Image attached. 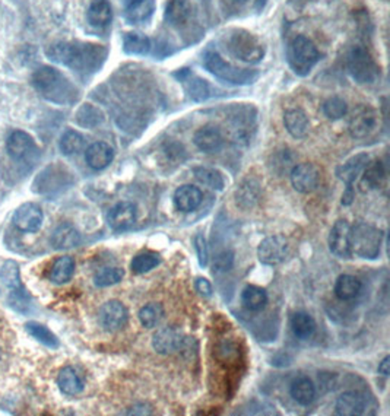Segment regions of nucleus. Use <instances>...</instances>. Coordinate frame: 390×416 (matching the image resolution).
<instances>
[{"mask_svg": "<svg viewBox=\"0 0 390 416\" xmlns=\"http://www.w3.org/2000/svg\"><path fill=\"white\" fill-rule=\"evenodd\" d=\"M48 59L76 71H96L107 57V48L95 44L56 43L45 50Z\"/></svg>", "mask_w": 390, "mask_h": 416, "instance_id": "nucleus-1", "label": "nucleus"}, {"mask_svg": "<svg viewBox=\"0 0 390 416\" xmlns=\"http://www.w3.org/2000/svg\"><path fill=\"white\" fill-rule=\"evenodd\" d=\"M32 83L44 98L55 103H69L76 96L71 82L52 66L38 68L32 75Z\"/></svg>", "mask_w": 390, "mask_h": 416, "instance_id": "nucleus-2", "label": "nucleus"}, {"mask_svg": "<svg viewBox=\"0 0 390 416\" xmlns=\"http://www.w3.org/2000/svg\"><path fill=\"white\" fill-rule=\"evenodd\" d=\"M221 41L226 52L241 62L254 64L265 57V45L262 41L246 29L234 28L226 31Z\"/></svg>", "mask_w": 390, "mask_h": 416, "instance_id": "nucleus-3", "label": "nucleus"}, {"mask_svg": "<svg viewBox=\"0 0 390 416\" xmlns=\"http://www.w3.org/2000/svg\"><path fill=\"white\" fill-rule=\"evenodd\" d=\"M203 66L209 73L221 80L234 83V85H252L259 78L257 71L237 68V66L225 62L219 53L212 52V50H208L203 55Z\"/></svg>", "mask_w": 390, "mask_h": 416, "instance_id": "nucleus-4", "label": "nucleus"}, {"mask_svg": "<svg viewBox=\"0 0 390 416\" xmlns=\"http://www.w3.org/2000/svg\"><path fill=\"white\" fill-rule=\"evenodd\" d=\"M383 243V232L367 224H359L351 228L349 244L351 254L359 256L361 259H377L380 256Z\"/></svg>", "mask_w": 390, "mask_h": 416, "instance_id": "nucleus-5", "label": "nucleus"}, {"mask_svg": "<svg viewBox=\"0 0 390 416\" xmlns=\"http://www.w3.org/2000/svg\"><path fill=\"white\" fill-rule=\"evenodd\" d=\"M320 60V53L312 40L297 36L288 47V63L298 76H307Z\"/></svg>", "mask_w": 390, "mask_h": 416, "instance_id": "nucleus-6", "label": "nucleus"}, {"mask_svg": "<svg viewBox=\"0 0 390 416\" xmlns=\"http://www.w3.org/2000/svg\"><path fill=\"white\" fill-rule=\"evenodd\" d=\"M348 71L352 79L363 85L375 83L380 78V69L364 47H354L348 55Z\"/></svg>", "mask_w": 390, "mask_h": 416, "instance_id": "nucleus-7", "label": "nucleus"}, {"mask_svg": "<svg viewBox=\"0 0 390 416\" xmlns=\"http://www.w3.org/2000/svg\"><path fill=\"white\" fill-rule=\"evenodd\" d=\"M0 280H2L3 287L9 291L12 295L10 299V306L16 310L18 304L24 306L25 308V299H28V292L25 291L22 280H21V273H20V264L15 260H8L3 263L2 269H0Z\"/></svg>", "mask_w": 390, "mask_h": 416, "instance_id": "nucleus-8", "label": "nucleus"}, {"mask_svg": "<svg viewBox=\"0 0 390 416\" xmlns=\"http://www.w3.org/2000/svg\"><path fill=\"white\" fill-rule=\"evenodd\" d=\"M379 124V114L370 106H359L349 119V133L354 139H366L375 133Z\"/></svg>", "mask_w": 390, "mask_h": 416, "instance_id": "nucleus-9", "label": "nucleus"}, {"mask_svg": "<svg viewBox=\"0 0 390 416\" xmlns=\"http://www.w3.org/2000/svg\"><path fill=\"white\" fill-rule=\"evenodd\" d=\"M291 252V244L284 236H272L259 244L257 256L263 264L275 266L287 260Z\"/></svg>", "mask_w": 390, "mask_h": 416, "instance_id": "nucleus-10", "label": "nucleus"}, {"mask_svg": "<svg viewBox=\"0 0 390 416\" xmlns=\"http://www.w3.org/2000/svg\"><path fill=\"white\" fill-rule=\"evenodd\" d=\"M6 149L10 158L16 162H29L38 157V148L28 133L16 130L6 141Z\"/></svg>", "mask_w": 390, "mask_h": 416, "instance_id": "nucleus-11", "label": "nucleus"}, {"mask_svg": "<svg viewBox=\"0 0 390 416\" xmlns=\"http://www.w3.org/2000/svg\"><path fill=\"white\" fill-rule=\"evenodd\" d=\"M320 181V173L313 164H298L291 170V182L300 193H312Z\"/></svg>", "mask_w": 390, "mask_h": 416, "instance_id": "nucleus-12", "label": "nucleus"}, {"mask_svg": "<svg viewBox=\"0 0 390 416\" xmlns=\"http://www.w3.org/2000/svg\"><path fill=\"white\" fill-rule=\"evenodd\" d=\"M43 210L36 203H24L13 213L15 227L24 232H37L43 225Z\"/></svg>", "mask_w": 390, "mask_h": 416, "instance_id": "nucleus-13", "label": "nucleus"}, {"mask_svg": "<svg viewBox=\"0 0 390 416\" xmlns=\"http://www.w3.org/2000/svg\"><path fill=\"white\" fill-rule=\"evenodd\" d=\"M99 319L107 331H117L127 323V310L120 301L113 299L100 308Z\"/></svg>", "mask_w": 390, "mask_h": 416, "instance_id": "nucleus-14", "label": "nucleus"}, {"mask_svg": "<svg viewBox=\"0 0 390 416\" xmlns=\"http://www.w3.org/2000/svg\"><path fill=\"white\" fill-rule=\"evenodd\" d=\"M351 225L347 221H338L329 234L331 252L339 259H349L351 254Z\"/></svg>", "mask_w": 390, "mask_h": 416, "instance_id": "nucleus-15", "label": "nucleus"}, {"mask_svg": "<svg viewBox=\"0 0 390 416\" xmlns=\"http://www.w3.org/2000/svg\"><path fill=\"white\" fill-rule=\"evenodd\" d=\"M368 403L367 397L360 392H347L340 396L336 405L335 412L340 416H355V415H364L367 412Z\"/></svg>", "mask_w": 390, "mask_h": 416, "instance_id": "nucleus-16", "label": "nucleus"}, {"mask_svg": "<svg viewBox=\"0 0 390 416\" xmlns=\"http://www.w3.org/2000/svg\"><path fill=\"white\" fill-rule=\"evenodd\" d=\"M182 343H183L182 333L173 327H167L157 331L152 339L154 349L158 354H162V355L177 352L178 349L182 347Z\"/></svg>", "mask_w": 390, "mask_h": 416, "instance_id": "nucleus-17", "label": "nucleus"}, {"mask_svg": "<svg viewBox=\"0 0 390 416\" xmlns=\"http://www.w3.org/2000/svg\"><path fill=\"white\" fill-rule=\"evenodd\" d=\"M175 76L185 83V88L193 101L202 103L212 95V88H210L209 83L199 76L192 75L187 69H183L180 73H175Z\"/></svg>", "mask_w": 390, "mask_h": 416, "instance_id": "nucleus-18", "label": "nucleus"}, {"mask_svg": "<svg viewBox=\"0 0 390 416\" xmlns=\"http://www.w3.org/2000/svg\"><path fill=\"white\" fill-rule=\"evenodd\" d=\"M108 225L115 231H123L132 227L136 221V208L129 202H120L111 208L107 215Z\"/></svg>", "mask_w": 390, "mask_h": 416, "instance_id": "nucleus-19", "label": "nucleus"}, {"mask_svg": "<svg viewBox=\"0 0 390 416\" xmlns=\"http://www.w3.org/2000/svg\"><path fill=\"white\" fill-rule=\"evenodd\" d=\"M368 161H370V157L367 154H359L349 158L345 164L338 166L336 175L339 177V180H342L345 182L347 189H352L354 181L364 171V168L368 165Z\"/></svg>", "mask_w": 390, "mask_h": 416, "instance_id": "nucleus-20", "label": "nucleus"}, {"mask_svg": "<svg viewBox=\"0 0 390 416\" xmlns=\"http://www.w3.org/2000/svg\"><path fill=\"white\" fill-rule=\"evenodd\" d=\"M193 143L201 149L202 152L210 154L215 152L218 149H221L224 143V138L221 135V131L215 126H205L199 129L193 136Z\"/></svg>", "mask_w": 390, "mask_h": 416, "instance_id": "nucleus-21", "label": "nucleus"}, {"mask_svg": "<svg viewBox=\"0 0 390 416\" xmlns=\"http://www.w3.org/2000/svg\"><path fill=\"white\" fill-rule=\"evenodd\" d=\"M85 159L91 168L104 170L115 159V151L106 142H95L87 149Z\"/></svg>", "mask_w": 390, "mask_h": 416, "instance_id": "nucleus-22", "label": "nucleus"}, {"mask_svg": "<svg viewBox=\"0 0 390 416\" xmlns=\"http://www.w3.org/2000/svg\"><path fill=\"white\" fill-rule=\"evenodd\" d=\"M202 202V192L190 185L178 187L174 193V205L182 212H192Z\"/></svg>", "mask_w": 390, "mask_h": 416, "instance_id": "nucleus-23", "label": "nucleus"}, {"mask_svg": "<svg viewBox=\"0 0 390 416\" xmlns=\"http://www.w3.org/2000/svg\"><path fill=\"white\" fill-rule=\"evenodd\" d=\"M284 123L289 135L296 139L304 138L308 133V127H310L305 113L298 108L288 110L284 115Z\"/></svg>", "mask_w": 390, "mask_h": 416, "instance_id": "nucleus-24", "label": "nucleus"}, {"mask_svg": "<svg viewBox=\"0 0 390 416\" xmlns=\"http://www.w3.org/2000/svg\"><path fill=\"white\" fill-rule=\"evenodd\" d=\"M192 15V6L187 0H170L166 6L164 18L171 27L186 24Z\"/></svg>", "mask_w": 390, "mask_h": 416, "instance_id": "nucleus-25", "label": "nucleus"}, {"mask_svg": "<svg viewBox=\"0 0 390 416\" xmlns=\"http://www.w3.org/2000/svg\"><path fill=\"white\" fill-rule=\"evenodd\" d=\"M80 243L79 232L71 224H62L59 225L53 236H52V245L56 250H69Z\"/></svg>", "mask_w": 390, "mask_h": 416, "instance_id": "nucleus-26", "label": "nucleus"}, {"mask_svg": "<svg viewBox=\"0 0 390 416\" xmlns=\"http://www.w3.org/2000/svg\"><path fill=\"white\" fill-rule=\"evenodd\" d=\"M88 22L92 27L104 28L113 20V9L108 0H94L88 9Z\"/></svg>", "mask_w": 390, "mask_h": 416, "instance_id": "nucleus-27", "label": "nucleus"}, {"mask_svg": "<svg viewBox=\"0 0 390 416\" xmlns=\"http://www.w3.org/2000/svg\"><path fill=\"white\" fill-rule=\"evenodd\" d=\"M260 197V186L256 180L247 178L236 192V203L243 209L253 208Z\"/></svg>", "mask_w": 390, "mask_h": 416, "instance_id": "nucleus-28", "label": "nucleus"}, {"mask_svg": "<svg viewBox=\"0 0 390 416\" xmlns=\"http://www.w3.org/2000/svg\"><path fill=\"white\" fill-rule=\"evenodd\" d=\"M75 272V260L71 256H63L59 257L50 269V280L56 285H63L69 282Z\"/></svg>", "mask_w": 390, "mask_h": 416, "instance_id": "nucleus-29", "label": "nucleus"}, {"mask_svg": "<svg viewBox=\"0 0 390 416\" xmlns=\"http://www.w3.org/2000/svg\"><path fill=\"white\" fill-rule=\"evenodd\" d=\"M124 53L132 56H145L151 52V40L139 32H127L123 36Z\"/></svg>", "mask_w": 390, "mask_h": 416, "instance_id": "nucleus-30", "label": "nucleus"}, {"mask_svg": "<svg viewBox=\"0 0 390 416\" xmlns=\"http://www.w3.org/2000/svg\"><path fill=\"white\" fill-rule=\"evenodd\" d=\"M289 392L292 399H294V401L301 406L310 405L315 401V396H316V389L313 386V382L307 377L297 378L294 382H292Z\"/></svg>", "mask_w": 390, "mask_h": 416, "instance_id": "nucleus-31", "label": "nucleus"}, {"mask_svg": "<svg viewBox=\"0 0 390 416\" xmlns=\"http://www.w3.org/2000/svg\"><path fill=\"white\" fill-rule=\"evenodd\" d=\"M57 385L59 389L68 396L79 394L84 389L82 380H80V377L72 367H64L63 370H60L57 377Z\"/></svg>", "mask_w": 390, "mask_h": 416, "instance_id": "nucleus-32", "label": "nucleus"}, {"mask_svg": "<svg viewBox=\"0 0 390 416\" xmlns=\"http://www.w3.org/2000/svg\"><path fill=\"white\" fill-rule=\"evenodd\" d=\"M155 12V2L154 0H142L140 3L126 9V20L132 25H140L148 22Z\"/></svg>", "mask_w": 390, "mask_h": 416, "instance_id": "nucleus-33", "label": "nucleus"}, {"mask_svg": "<svg viewBox=\"0 0 390 416\" xmlns=\"http://www.w3.org/2000/svg\"><path fill=\"white\" fill-rule=\"evenodd\" d=\"M361 291V282L352 275H342L339 276L335 285V294L342 301H349L354 299Z\"/></svg>", "mask_w": 390, "mask_h": 416, "instance_id": "nucleus-34", "label": "nucleus"}, {"mask_svg": "<svg viewBox=\"0 0 390 416\" xmlns=\"http://www.w3.org/2000/svg\"><path fill=\"white\" fill-rule=\"evenodd\" d=\"M291 329L298 339H308L313 336L316 330V323L310 314L300 311L291 317Z\"/></svg>", "mask_w": 390, "mask_h": 416, "instance_id": "nucleus-35", "label": "nucleus"}, {"mask_svg": "<svg viewBox=\"0 0 390 416\" xmlns=\"http://www.w3.org/2000/svg\"><path fill=\"white\" fill-rule=\"evenodd\" d=\"M241 301H243V306H245L247 310L260 311L268 303V295L265 289L250 285V287H246L245 291H243Z\"/></svg>", "mask_w": 390, "mask_h": 416, "instance_id": "nucleus-36", "label": "nucleus"}, {"mask_svg": "<svg viewBox=\"0 0 390 416\" xmlns=\"http://www.w3.org/2000/svg\"><path fill=\"white\" fill-rule=\"evenodd\" d=\"M386 178V173L382 162H375L371 165H367L364 168V177L361 181V190L368 192L373 189H377L383 185Z\"/></svg>", "mask_w": 390, "mask_h": 416, "instance_id": "nucleus-37", "label": "nucleus"}, {"mask_svg": "<svg viewBox=\"0 0 390 416\" xmlns=\"http://www.w3.org/2000/svg\"><path fill=\"white\" fill-rule=\"evenodd\" d=\"M27 331L32 338H36L40 343L48 346V347H59V339L56 338L55 333L52 330H48L45 326L37 323V322H28L25 324Z\"/></svg>", "mask_w": 390, "mask_h": 416, "instance_id": "nucleus-38", "label": "nucleus"}, {"mask_svg": "<svg viewBox=\"0 0 390 416\" xmlns=\"http://www.w3.org/2000/svg\"><path fill=\"white\" fill-rule=\"evenodd\" d=\"M85 145L84 136L80 135L79 131L75 130H68L63 133V136L60 138V151L64 155H75L78 152L82 151V148Z\"/></svg>", "mask_w": 390, "mask_h": 416, "instance_id": "nucleus-39", "label": "nucleus"}, {"mask_svg": "<svg viewBox=\"0 0 390 416\" xmlns=\"http://www.w3.org/2000/svg\"><path fill=\"white\" fill-rule=\"evenodd\" d=\"M164 317V310L159 304H148L140 308L139 311V320L140 324L146 329H152L157 324H159V322Z\"/></svg>", "mask_w": 390, "mask_h": 416, "instance_id": "nucleus-40", "label": "nucleus"}, {"mask_svg": "<svg viewBox=\"0 0 390 416\" xmlns=\"http://www.w3.org/2000/svg\"><path fill=\"white\" fill-rule=\"evenodd\" d=\"M194 177H196L202 185L214 189V190H222L224 189V177L219 171L212 168H194L193 170Z\"/></svg>", "mask_w": 390, "mask_h": 416, "instance_id": "nucleus-41", "label": "nucleus"}, {"mask_svg": "<svg viewBox=\"0 0 390 416\" xmlns=\"http://www.w3.org/2000/svg\"><path fill=\"white\" fill-rule=\"evenodd\" d=\"M124 272L120 268H106L101 269L94 278V284L99 288H106L110 285H116L123 279Z\"/></svg>", "mask_w": 390, "mask_h": 416, "instance_id": "nucleus-42", "label": "nucleus"}, {"mask_svg": "<svg viewBox=\"0 0 390 416\" xmlns=\"http://www.w3.org/2000/svg\"><path fill=\"white\" fill-rule=\"evenodd\" d=\"M323 113L326 114V117L331 120H339L347 115L348 106L345 103V99L339 96H332L323 104Z\"/></svg>", "mask_w": 390, "mask_h": 416, "instance_id": "nucleus-43", "label": "nucleus"}, {"mask_svg": "<svg viewBox=\"0 0 390 416\" xmlns=\"http://www.w3.org/2000/svg\"><path fill=\"white\" fill-rule=\"evenodd\" d=\"M158 264H159V259L157 254L142 253V254H138L136 257H133L132 263H130V269H132V272L140 275V273L152 271Z\"/></svg>", "mask_w": 390, "mask_h": 416, "instance_id": "nucleus-44", "label": "nucleus"}, {"mask_svg": "<svg viewBox=\"0 0 390 416\" xmlns=\"http://www.w3.org/2000/svg\"><path fill=\"white\" fill-rule=\"evenodd\" d=\"M101 120H103L101 113L89 104L84 106L78 113V123L82 126H87V127L96 126Z\"/></svg>", "mask_w": 390, "mask_h": 416, "instance_id": "nucleus-45", "label": "nucleus"}, {"mask_svg": "<svg viewBox=\"0 0 390 416\" xmlns=\"http://www.w3.org/2000/svg\"><path fill=\"white\" fill-rule=\"evenodd\" d=\"M194 244H196V250H198V256H199V263L201 266H206L208 263V252H206V241L205 238L199 234L194 238Z\"/></svg>", "mask_w": 390, "mask_h": 416, "instance_id": "nucleus-46", "label": "nucleus"}, {"mask_svg": "<svg viewBox=\"0 0 390 416\" xmlns=\"http://www.w3.org/2000/svg\"><path fill=\"white\" fill-rule=\"evenodd\" d=\"M194 287H196V291L203 296L212 295V285L209 284L208 279H203V278L196 279V284H194Z\"/></svg>", "mask_w": 390, "mask_h": 416, "instance_id": "nucleus-47", "label": "nucleus"}, {"mask_svg": "<svg viewBox=\"0 0 390 416\" xmlns=\"http://www.w3.org/2000/svg\"><path fill=\"white\" fill-rule=\"evenodd\" d=\"M379 373L384 377H387L390 374V357H386L380 365H379Z\"/></svg>", "mask_w": 390, "mask_h": 416, "instance_id": "nucleus-48", "label": "nucleus"}, {"mask_svg": "<svg viewBox=\"0 0 390 416\" xmlns=\"http://www.w3.org/2000/svg\"><path fill=\"white\" fill-rule=\"evenodd\" d=\"M142 0H123V6H124V9H129V8H132V6H135V5H138V3H140Z\"/></svg>", "mask_w": 390, "mask_h": 416, "instance_id": "nucleus-49", "label": "nucleus"}, {"mask_svg": "<svg viewBox=\"0 0 390 416\" xmlns=\"http://www.w3.org/2000/svg\"><path fill=\"white\" fill-rule=\"evenodd\" d=\"M237 2H246V0H237Z\"/></svg>", "mask_w": 390, "mask_h": 416, "instance_id": "nucleus-50", "label": "nucleus"}]
</instances>
